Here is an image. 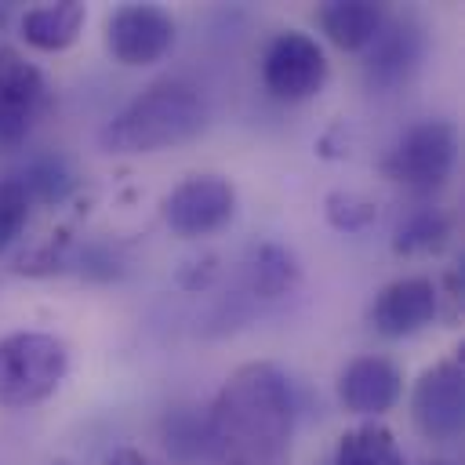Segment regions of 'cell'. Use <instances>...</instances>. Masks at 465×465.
I'll list each match as a JSON object with an SVG mask.
<instances>
[{
	"label": "cell",
	"mask_w": 465,
	"mask_h": 465,
	"mask_svg": "<svg viewBox=\"0 0 465 465\" xmlns=\"http://www.w3.org/2000/svg\"><path fill=\"white\" fill-rule=\"evenodd\" d=\"M294 400L280 367L254 360L236 367L218 389L203 447L214 465H280L291 450Z\"/></svg>",
	"instance_id": "6da1fadb"
},
{
	"label": "cell",
	"mask_w": 465,
	"mask_h": 465,
	"mask_svg": "<svg viewBox=\"0 0 465 465\" xmlns=\"http://www.w3.org/2000/svg\"><path fill=\"white\" fill-rule=\"evenodd\" d=\"M207 127V105L185 80H160L131 98L105 127L102 149L116 156H142L182 145Z\"/></svg>",
	"instance_id": "7a4b0ae2"
},
{
	"label": "cell",
	"mask_w": 465,
	"mask_h": 465,
	"mask_svg": "<svg viewBox=\"0 0 465 465\" xmlns=\"http://www.w3.org/2000/svg\"><path fill=\"white\" fill-rule=\"evenodd\" d=\"M69 371V349L44 331H18L0 338V403L33 407L47 400Z\"/></svg>",
	"instance_id": "3957f363"
},
{
	"label": "cell",
	"mask_w": 465,
	"mask_h": 465,
	"mask_svg": "<svg viewBox=\"0 0 465 465\" xmlns=\"http://www.w3.org/2000/svg\"><path fill=\"white\" fill-rule=\"evenodd\" d=\"M458 156V134L447 120H421L414 124L385 156L381 171L418 193H429L447 182Z\"/></svg>",
	"instance_id": "277c9868"
},
{
	"label": "cell",
	"mask_w": 465,
	"mask_h": 465,
	"mask_svg": "<svg viewBox=\"0 0 465 465\" xmlns=\"http://www.w3.org/2000/svg\"><path fill=\"white\" fill-rule=\"evenodd\" d=\"M265 91L280 102H305L323 91L327 84V58L323 47L298 29L276 33L262 58Z\"/></svg>",
	"instance_id": "5b68a950"
},
{
	"label": "cell",
	"mask_w": 465,
	"mask_h": 465,
	"mask_svg": "<svg viewBox=\"0 0 465 465\" xmlns=\"http://www.w3.org/2000/svg\"><path fill=\"white\" fill-rule=\"evenodd\" d=\"M411 418L425 440L450 443L465 425V371L458 356L432 363L411 392Z\"/></svg>",
	"instance_id": "8992f818"
},
{
	"label": "cell",
	"mask_w": 465,
	"mask_h": 465,
	"mask_svg": "<svg viewBox=\"0 0 465 465\" xmlns=\"http://www.w3.org/2000/svg\"><path fill=\"white\" fill-rule=\"evenodd\" d=\"M160 211L171 232L185 240L211 236L236 214V189L222 174H193L163 196Z\"/></svg>",
	"instance_id": "52a82bcc"
},
{
	"label": "cell",
	"mask_w": 465,
	"mask_h": 465,
	"mask_svg": "<svg viewBox=\"0 0 465 465\" xmlns=\"http://www.w3.org/2000/svg\"><path fill=\"white\" fill-rule=\"evenodd\" d=\"M174 44V18L153 4H124L105 22V47L120 65H153Z\"/></svg>",
	"instance_id": "ba28073f"
},
{
	"label": "cell",
	"mask_w": 465,
	"mask_h": 465,
	"mask_svg": "<svg viewBox=\"0 0 465 465\" xmlns=\"http://www.w3.org/2000/svg\"><path fill=\"white\" fill-rule=\"evenodd\" d=\"M44 105V73L33 62H25L18 47H0V145L22 142Z\"/></svg>",
	"instance_id": "9c48e42d"
},
{
	"label": "cell",
	"mask_w": 465,
	"mask_h": 465,
	"mask_svg": "<svg viewBox=\"0 0 465 465\" xmlns=\"http://www.w3.org/2000/svg\"><path fill=\"white\" fill-rule=\"evenodd\" d=\"M436 309H440L436 283L425 276H403L378 291L371 305V327L385 338H407L425 323H432Z\"/></svg>",
	"instance_id": "30bf717a"
},
{
	"label": "cell",
	"mask_w": 465,
	"mask_h": 465,
	"mask_svg": "<svg viewBox=\"0 0 465 465\" xmlns=\"http://www.w3.org/2000/svg\"><path fill=\"white\" fill-rule=\"evenodd\" d=\"M403 392L400 367L385 356H356L341 374H338V400L345 411L360 418H381L385 411L396 407Z\"/></svg>",
	"instance_id": "8fae6325"
},
{
	"label": "cell",
	"mask_w": 465,
	"mask_h": 465,
	"mask_svg": "<svg viewBox=\"0 0 465 465\" xmlns=\"http://www.w3.org/2000/svg\"><path fill=\"white\" fill-rule=\"evenodd\" d=\"M316 25L338 51H363L381 33L385 11L371 0H327L316 11Z\"/></svg>",
	"instance_id": "7c38bea8"
},
{
	"label": "cell",
	"mask_w": 465,
	"mask_h": 465,
	"mask_svg": "<svg viewBox=\"0 0 465 465\" xmlns=\"http://www.w3.org/2000/svg\"><path fill=\"white\" fill-rule=\"evenodd\" d=\"M421 54V36L414 25H381V33L371 40V54H367V80L374 87H396L400 80L411 76V69L418 65Z\"/></svg>",
	"instance_id": "4fadbf2b"
},
{
	"label": "cell",
	"mask_w": 465,
	"mask_h": 465,
	"mask_svg": "<svg viewBox=\"0 0 465 465\" xmlns=\"http://www.w3.org/2000/svg\"><path fill=\"white\" fill-rule=\"evenodd\" d=\"M84 22H87V7L76 0L40 4V7H29L22 15V40L36 51L54 54V51H65L76 44Z\"/></svg>",
	"instance_id": "5bb4252c"
},
{
	"label": "cell",
	"mask_w": 465,
	"mask_h": 465,
	"mask_svg": "<svg viewBox=\"0 0 465 465\" xmlns=\"http://www.w3.org/2000/svg\"><path fill=\"white\" fill-rule=\"evenodd\" d=\"M334 465H407V461H403L396 436L385 425L363 421L338 440Z\"/></svg>",
	"instance_id": "9a60e30c"
},
{
	"label": "cell",
	"mask_w": 465,
	"mask_h": 465,
	"mask_svg": "<svg viewBox=\"0 0 465 465\" xmlns=\"http://www.w3.org/2000/svg\"><path fill=\"white\" fill-rule=\"evenodd\" d=\"M298 258L280 243H262L251 258V287L262 298H280L298 283Z\"/></svg>",
	"instance_id": "2e32d148"
},
{
	"label": "cell",
	"mask_w": 465,
	"mask_h": 465,
	"mask_svg": "<svg viewBox=\"0 0 465 465\" xmlns=\"http://www.w3.org/2000/svg\"><path fill=\"white\" fill-rule=\"evenodd\" d=\"M18 182H22L25 196H29V203H33V200H40V203H58V200H65L69 189H73V174L65 171L62 160H33V163L22 171Z\"/></svg>",
	"instance_id": "e0dca14e"
},
{
	"label": "cell",
	"mask_w": 465,
	"mask_h": 465,
	"mask_svg": "<svg viewBox=\"0 0 465 465\" xmlns=\"http://www.w3.org/2000/svg\"><path fill=\"white\" fill-rule=\"evenodd\" d=\"M447 236V218L440 211H414L407 222H400L392 247L400 254H418V251H432L440 247Z\"/></svg>",
	"instance_id": "ac0fdd59"
},
{
	"label": "cell",
	"mask_w": 465,
	"mask_h": 465,
	"mask_svg": "<svg viewBox=\"0 0 465 465\" xmlns=\"http://www.w3.org/2000/svg\"><path fill=\"white\" fill-rule=\"evenodd\" d=\"M323 214L338 232H360L378 218V207H374V200H367L360 193H341L338 189L323 200Z\"/></svg>",
	"instance_id": "d6986e66"
},
{
	"label": "cell",
	"mask_w": 465,
	"mask_h": 465,
	"mask_svg": "<svg viewBox=\"0 0 465 465\" xmlns=\"http://www.w3.org/2000/svg\"><path fill=\"white\" fill-rule=\"evenodd\" d=\"M29 196L18 178H0V251H7L29 222Z\"/></svg>",
	"instance_id": "ffe728a7"
},
{
	"label": "cell",
	"mask_w": 465,
	"mask_h": 465,
	"mask_svg": "<svg viewBox=\"0 0 465 465\" xmlns=\"http://www.w3.org/2000/svg\"><path fill=\"white\" fill-rule=\"evenodd\" d=\"M109 465H145V461H142L134 450H116V454L109 458Z\"/></svg>",
	"instance_id": "44dd1931"
},
{
	"label": "cell",
	"mask_w": 465,
	"mask_h": 465,
	"mask_svg": "<svg viewBox=\"0 0 465 465\" xmlns=\"http://www.w3.org/2000/svg\"><path fill=\"white\" fill-rule=\"evenodd\" d=\"M429 465H450V461H429Z\"/></svg>",
	"instance_id": "7402d4cb"
}]
</instances>
